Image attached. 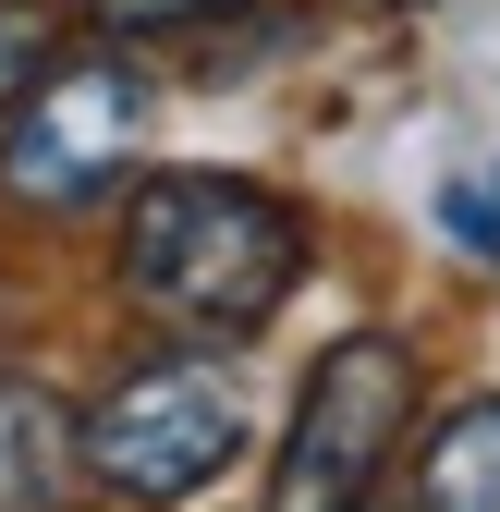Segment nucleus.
<instances>
[{"label":"nucleus","mask_w":500,"mask_h":512,"mask_svg":"<svg viewBox=\"0 0 500 512\" xmlns=\"http://www.w3.org/2000/svg\"><path fill=\"white\" fill-rule=\"evenodd\" d=\"M305 281V220L269 183L232 171H159L122 208V293L147 317H171L183 342H244L269 330Z\"/></svg>","instance_id":"1"},{"label":"nucleus","mask_w":500,"mask_h":512,"mask_svg":"<svg viewBox=\"0 0 500 512\" xmlns=\"http://www.w3.org/2000/svg\"><path fill=\"white\" fill-rule=\"evenodd\" d=\"M403 427H415V354L391 330L330 342L318 378H305V403H293L269 512H366V488H379V464H391Z\"/></svg>","instance_id":"2"},{"label":"nucleus","mask_w":500,"mask_h":512,"mask_svg":"<svg viewBox=\"0 0 500 512\" xmlns=\"http://www.w3.org/2000/svg\"><path fill=\"white\" fill-rule=\"evenodd\" d=\"M232 452H244V378L208 354H159L86 415V464L122 500H196Z\"/></svg>","instance_id":"3"},{"label":"nucleus","mask_w":500,"mask_h":512,"mask_svg":"<svg viewBox=\"0 0 500 512\" xmlns=\"http://www.w3.org/2000/svg\"><path fill=\"white\" fill-rule=\"evenodd\" d=\"M147 147V74L135 61H61L25 86L0 135V196L13 208H98Z\"/></svg>","instance_id":"4"},{"label":"nucleus","mask_w":500,"mask_h":512,"mask_svg":"<svg viewBox=\"0 0 500 512\" xmlns=\"http://www.w3.org/2000/svg\"><path fill=\"white\" fill-rule=\"evenodd\" d=\"M86 439H74V415H61L37 378H13L0 366V512H49L61 500V464H74Z\"/></svg>","instance_id":"5"},{"label":"nucleus","mask_w":500,"mask_h":512,"mask_svg":"<svg viewBox=\"0 0 500 512\" xmlns=\"http://www.w3.org/2000/svg\"><path fill=\"white\" fill-rule=\"evenodd\" d=\"M415 512H500V403L440 415V439L415 464Z\"/></svg>","instance_id":"6"},{"label":"nucleus","mask_w":500,"mask_h":512,"mask_svg":"<svg viewBox=\"0 0 500 512\" xmlns=\"http://www.w3.org/2000/svg\"><path fill=\"white\" fill-rule=\"evenodd\" d=\"M37 74H49V13H37V0H0V122L25 110Z\"/></svg>","instance_id":"7"},{"label":"nucleus","mask_w":500,"mask_h":512,"mask_svg":"<svg viewBox=\"0 0 500 512\" xmlns=\"http://www.w3.org/2000/svg\"><path fill=\"white\" fill-rule=\"evenodd\" d=\"M196 13H220V0H98V25H122V37H159V25H196Z\"/></svg>","instance_id":"8"},{"label":"nucleus","mask_w":500,"mask_h":512,"mask_svg":"<svg viewBox=\"0 0 500 512\" xmlns=\"http://www.w3.org/2000/svg\"><path fill=\"white\" fill-rule=\"evenodd\" d=\"M488 208H500V183H488Z\"/></svg>","instance_id":"9"}]
</instances>
